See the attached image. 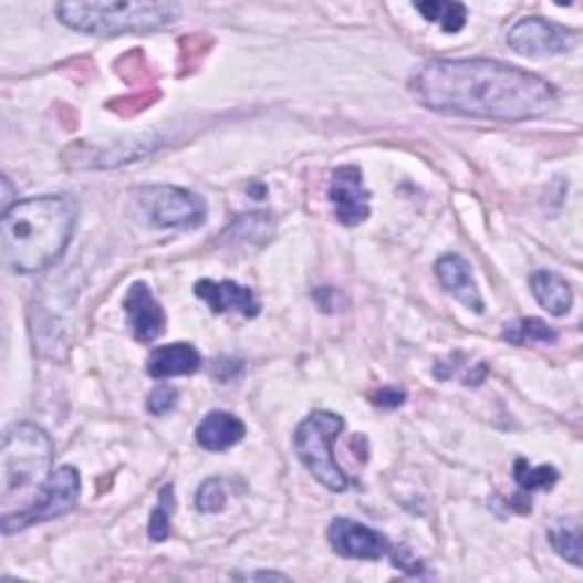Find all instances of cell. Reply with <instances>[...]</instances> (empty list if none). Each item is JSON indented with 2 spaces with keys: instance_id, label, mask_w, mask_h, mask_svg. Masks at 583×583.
<instances>
[{
  "instance_id": "6da1fadb",
  "label": "cell",
  "mask_w": 583,
  "mask_h": 583,
  "mask_svg": "<svg viewBox=\"0 0 583 583\" xmlns=\"http://www.w3.org/2000/svg\"><path fill=\"white\" fill-rule=\"evenodd\" d=\"M426 110L488 122H529L556 105V87L520 66L472 58L431 60L410 81Z\"/></svg>"
},
{
  "instance_id": "7a4b0ae2",
  "label": "cell",
  "mask_w": 583,
  "mask_h": 583,
  "mask_svg": "<svg viewBox=\"0 0 583 583\" xmlns=\"http://www.w3.org/2000/svg\"><path fill=\"white\" fill-rule=\"evenodd\" d=\"M77 206L69 197L17 201L3 212V260L17 274H39L53 267L71 244Z\"/></svg>"
},
{
  "instance_id": "3957f363",
  "label": "cell",
  "mask_w": 583,
  "mask_h": 583,
  "mask_svg": "<svg viewBox=\"0 0 583 583\" xmlns=\"http://www.w3.org/2000/svg\"><path fill=\"white\" fill-rule=\"evenodd\" d=\"M55 447L44 429L21 421L6 434L0 451V511L3 531L23 529V520L44 497L53 477Z\"/></svg>"
},
{
  "instance_id": "277c9868",
  "label": "cell",
  "mask_w": 583,
  "mask_h": 583,
  "mask_svg": "<svg viewBox=\"0 0 583 583\" xmlns=\"http://www.w3.org/2000/svg\"><path fill=\"white\" fill-rule=\"evenodd\" d=\"M58 19L77 32L126 34L150 32L178 19L176 3H142V0H105V3H60Z\"/></svg>"
},
{
  "instance_id": "5b68a950",
  "label": "cell",
  "mask_w": 583,
  "mask_h": 583,
  "mask_svg": "<svg viewBox=\"0 0 583 583\" xmlns=\"http://www.w3.org/2000/svg\"><path fill=\"white\" fill-rule=\"evenodd\" d=\"M342 429L344 419L340 415L315 410L294 431V451L303 468L333 492H344L348 488V479L333 456V445Z\"/></svg>"
},
{
  "instance_id": "8992f818",
  "label": "cell",
  "mask_w": 583,
  "mask_h": 583,
  "mask_svg": "<svg viewBox=\"0 0 583 583\" xmlns=\"http://www.w3.org/2000/svg\"><path fill=\"white\" fill-rule=\"evenodd\" d=\"M137 204L144 208L148 221L155 228H199L206 221L208 208L206 201L197 194L171 187V185H153L137 189Z\"/></svg>"
},
{
  "instance_id": "52a82bcc",
  "label": "cell",
  "mask_w": 583,
  "mask_h": 583,
  "mask_svg": "<svg viewBox=\"0 0 583 583\" xmlns=\"http://www.w3.org/2000/svg\"><path fill=\"white\" fill-rule=\"evenodd\" d=\"M509 46L527 58H545L572 51L576 46V34L552 21L529 17L511 28Z\"/></svg>"
},
{
  "instance_id": "ba28073f",
  "label": "cell",
  "mask_w": 583,
  "mask_h": 583,
  "mask_svg": "<svg viewBox=\"0 0 583 583\" xmlns=\"http://www.w3.org/2000/svg\"><path fill=\"white\" fill-rule=\"evenodd\" d=\"M329 545L335 554L344 559L358 561H381L383 556H391V540L376 529H369L356 520L335 518L326 531Z\"/></svg>"
},
{
  "instance_id": "9c48e42d",
  "label": "cell",
  "mask_w": 583,
  "mask_h": 583,
  "mask_svg": "<svg viewBox=\"0 0 583 583\" xmlns=\"http://www.w3.org/2000/svg\"><path fill=\"white\" fill-rule=\"evenodd\" d=\"M329 199L335 206V217L342 226H358L369 219L372 194L365 189L363 171L356 165H342L333 171Z\"/></svg>"
},
{
  "instance_id": "30bf717a",
  "label": "cell",
  "mask_w": 583,
  "mask_h": 583,
  "mask_svg": "<svg viewBox=\"0 0 583 583\" xmlns=\"http://www.w3.org/2000/svg\"><path fill=\"white\" fill-rule=\"evenodd\" d=\"M81 488L83 486H81V475H77V470L71 468V465H62V468L53 472L42 501H39L34 511L23 520V529L39 524V522L55 520L73 511L77 499H81Z\"/></svg>"
},
{
  "instance_id": "8fae6325",
  "label": "cell",
  "mask_w": 583,
  "mask_h": 583,
  "mask_svg": "<svg viewBox=\"0 0 583 583\" xmlns=\"http://www.w3.org/2000/svg\"><path fill=\"white\" fill-rule=\"evenodd\" d=\"M124 308H126L128 326L139 342H155L165 333L167 326L165 310L158 301H155L150 288L144 281H137L128 288Z\"/></svg>"
},
{
  "instance_id": "7c38bea8",
  "label": "cell",
  "mask_w": 583,
  "mask_h": 583,
  "mask_svg": "<svg viewBox=\"0 0 583 583\" xmlns=\"http://www.w3.org/2000/svg\"><path fill=\"white\" fill-rule=\"evenodd\" d=\"M194 294H197L201 301H206L215 315L240 313L249 320L260 315V301L256 299L253 290L232 283V281L217 283L210 279H201L197 285H194Z\"/></svg>"
},
{
  "instance_id": "4fadbf2b",
  "label": "cell",
  "mask_w": 583,
  "mask_h": 583,
  "mask_svg": "<svg viewBox=\"0 0 583 583\" xmlns=\"http://www.w3.org/2000/svg\"><path fill=\"white\" fill-rule=\"evenodd\" d=\"M436 277L440 281V285L456 299L460 301L465 308L472 310V313L481 315L483 313V296L479 292V285L475 281V271L470 267V262L465 260L458 253H445L443 258H438L436 262Z\"/></svg>"
},
{
  "instance_id": "5bb4252c",
  "label": "cell",
  "mask_w": 583,
  "mask_h": 583,
  "mask_svg": "<svg viewBox=\"0 0 583 583\" xmlns=\"http://www.w3.org/2000/svg\"><path fill=\"white\" fill-rule=\"evenodd\" d=\"M201 365L204 358L197 352V346L189 342H174L155 348L146 363V372L150 378L163 381L171 376H189L194 372H199Z\"/></svg>"
},
{
  "instance_id": "9a60e30c",
  "label": "cell",
  "mask_w": 583,
  "mask_h": 583,
  "mask_svg": "<svg viewBox=\"0 0 583 583\" xmlns=\"http://www.w3.org/2000/svg\"><path fill=\"white\" fill-rule=\"evenodd\" d=\"M244 436H247L244 421L226 410L208 413L197 426V443L208 451H226L242 443Z\"/></svg>"
},
{
  "instance_id": "2e32d148",
  "label": "cell",
  "mask_w": 583,
  "mask_h": 583,
  "mask_svg": "<svg viewBox=\"0 0 583 583\" xmlns=\"http://www.w3.org/2000/svg\"><path fill=\"white\" fill-rule=\"evenodd\" d=\"M529 285L540 308H545L550 315L563 317L570 313V308L574 303V294H572L570 283L561 274H556V271H548V269L533 271Z\"/></svg>"
},
{
  "instance_id": "e0dca14e",
  "label": "cell",
  "mask_w": 583,
  "mask_h": 583,
  "mask_svg": "<svg viewBox=\"0 0 583 583\" xmlns=\"http://www.w3.org/2000/svg\"><path fill=\"white\" fill-rule=\"evenodd\" d=\"M501 340L511 342L513 346H524V344H554L559 340V333L535 317H522L511 324L503 326Z\"/></svg>"
},
{
  "instance_id": "ac0fdd59",
  "label": "cell",
  "mask_w": 583,
  "mask_h": 583,
  "mask_svg": "<svg viewBox=\"0 0 583 583\" xmlns=\"http://www.w3.org/2000/svg\"><path fill=\"white\" fill-rule=\"evenodd\" d=\"M552 550L565 559L570 565L581 568V522L565 518L550 527L548 531Z\"/></svg>"
},
{
  "instance_id": "d6986e66",
  "label": "cell",
  "mask_w": 583,
  "mask_h": 583,
  "mask_svg": "<svg viewBox=\"0 0 583 583\" xmlns=\"http://www.w3.org/2000/svg\"><path fill=\"white\" fill-rule=\"evenodd\" d=\"M415 10L429 23H440L445 32H460L465 28V21H468V8L462 3L426 0V3H415Z\"/></svg>"
},
{
  "instance_id": "ffe728a7",
  "label": "cell",
  "mask_w": 583,
  "mask_h": 583,
  "mask_svg": "<svg viewBox=\"0 0 583 583\" xmlns=\"http://www.w3.org/2000/svg\"><path fill=\"white\" fill-rule=\"evenodd\" d=\"M513 477L522 492L552 490L554 483L559 481V470L552 468V465H540V468H533L527 458H518L516 468H513Z\"/></svg>"
},
{
  "instance_id": "44dd1931",
  "label": "cell",
  "mask_w": 583,
  "mask_h": 583,
  "mask_svg": "<svg viewBox=\"0 0 583 583\" xmlns=\"http://www.w3.org/2000/svg\"><path fill=\"white\" fill-rule=\"evenodd\" d=\"M176 511V497H174V486H165L158 494V507L150 513L148 522V535L153 542H165L171 535V518Z\"/></svg>"
},
{
  "instance_id": "7402d4cb",
  "label": "cell",
  "mask_w": 583,
  "mask_h": 583,
  "mask_svg": "<svg viewBox=\"0 0 583 583\" xmlns=\"http://www.w3.org/2000/svg\"><path fill=\"white\" fill-rule=\"evenodd\" d=\"M271 230V215L267 212H256V215H244L238 221H232V226L226 230V238H240V240H267Z\"/></svg>"
},
{
  "instance_id": "603a6c76",
  "label": "cell",
  "mask_w": 583,
  "mask_h": 583,
  "mask_svg": "<svg viewBox=\"0 0 583 583\" xmlns=\"http://www.w3.org/2000/svg\"><path fill=\"white\" fill-rule=\"evenodd\" d=\"M228 490L221 479H208L197 492V509L204 513H219L226 509Z\"/></svg>"
},
{
  "instance_id": "cb8c5ba5",
  "label": "cell",
  "mask_w": 583,
  "mask_h": 583,
  "mask_svg": "<svg viewBox=\"0 0 583 583\" xmlns=\"http://www.w3.org/2000/svg\"><path fill=\"white\" fill-rule=\"evenodd\" d=\"M176 402H178L176 387L169 385V383H163L148 395L146 408H148L150 415H165V413H169L176 406Z\"/></svg>"
},
{
  "instance_id": "d4e9b609",
  "label": "cell",
  "mask_w": 583,
  "mask_h": 583,
  "mask_svg": "<svg viewBox=\"0 0 583 583\" xmlns=\"http://www.w3.org/2000/svg\"><path fill=\"white\" fill-rule=\"evenodd\" d=\"M158 101V94H155V90H148V92H142V94H135L131 98H119V101H114L112 107L114 112H119L124 116H133L142 110H146L150 103Z\"/></svg>"
},
{
  "instance_id": "484cf974",
  "label": "cell",
  "mask_w": 583,
  "mask_h": 583,
  "mask_svg": "<svg viewBox=\"0 0 583 583\" xmlns=\"http://www.w3.org/2000/svg\"><path fill=\"white\" fill-rule=\"evenodd\" d=\"M116 69H119V73H122V77H124L126 83H135V73H142L146 77V81H148V66H146V60L142 58L139 51L126 53L119 60V64H116Z\"/></svg>"
},
{
  "instance_id": "4316f807",
  "label": "cell",
  "mask_w": 583,
  "mask_h": 583,
  "mask_svg": "<svg viewBox=\"0 0 583 583\" xmlns=\"http://www.w3.org/2000/svg\"><path fill=\"white\" fill-rule=\"evenodd\" d=\"M372 402L378 408H399L406 402V393L399 387H383V391L372 395Z\"/></svg>"
},
{
  "instance_id": "83f0119b",
  "label": "cell",
  "mask_w": 583,
  "mask_h": 583,
  "mask_svg": "<svg viewBox=\"0 0 583 583\" xmlns=\"http://www.w3.org/2000/svg\"><path fill=\"white\" fill-rule=\"evenodd\" d=\"M391 556H393V563L399 568V570H406L410 574H421L424 572V565L421 561L413 559L410 552L406 548H397V550H391Z\"/></svg>"
},
{
  "instance_id": "f1b7e54d",
  "label": "cell",
  "mask_w": 583,
  "mask_h": 583,
  "mask_svg": "<svg viewBox=\"0 0 583 583\" xmlns=\"http://www.w3.org/2000/svg\"><path fill=\"white\" fill-rule=\"evenodd\" d=\"M240 369H242V363L230 361V358H219V361H215L212 376L219 381H230L232 376H238Z\"/></svg>"
},
{
  "instance_id": "f546056e",
  "label": "cell",
  "mask_w": 583,
  "mask_h": 583,
  "mask_svg": "<svg viewBox=\"0 0 583 583\" xmlns=\"http://www.w3.org/2000/svg\"><path fill=\"white\" fill-rule=\"evenodd\" d=\"M486 376H488V365L479 363V365L470 367V372L462 376V383L468 385V387H477V385H481L486 381Z\"/></svg>"
}]
</instances>
